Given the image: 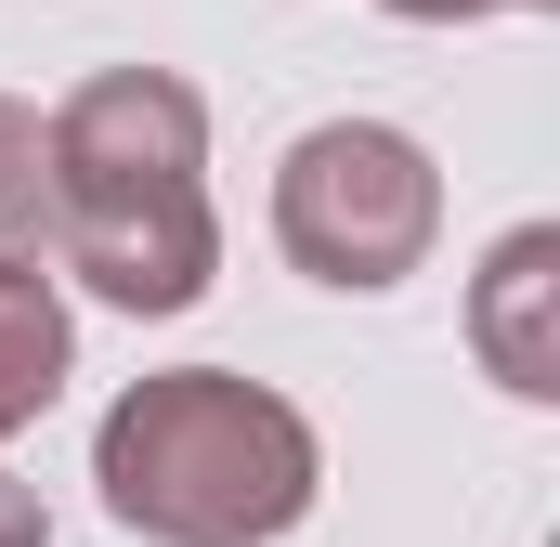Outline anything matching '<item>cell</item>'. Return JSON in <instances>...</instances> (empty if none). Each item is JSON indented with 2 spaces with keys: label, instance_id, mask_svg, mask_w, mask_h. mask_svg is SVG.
Wrapping results in <instances>:
<instances>
[{
  "label": "cell",
  "instance_id": "1",
  "mask_svg": "<svg viewBox=\"0 0 560 547\" xmlns=\"http://www.w3.org/2000/svg\"><path fill=\"white\" fill-rule=\"evenodd\" d=\"M52 261L105 313H196L222 274L209 222V105L170 66H105L52 118Z\"/></svg>",
  "mask_w": 560,
  "mask_h": 547
},
{
  "label": "cell",
  "instance_id": "2",
  "mask_svg": "<svg viewBox=\"0 0 560 547\" xmlns=\"http://www.w3.org/2000/svg\"><path fill=\"white\" fill-rule=\"evenodd\" d=\"M92 482H105V522L156 547H275L326 496V443L248 365H170L105 405Z\"/></svg>",
  "mask_w": 560,
  "mask_h": 547
},
{
  "label": "cell",
  "instance_id": "3",
  "mask_svg": "<svg viewBox=\"0 0 560 547\" xmlns=\"http://www.w3.org/2000/svg\"><path fill=\"white\" fill-rule=\"evenodd\" d=\"M430 235H443V170H430L418 131H392V118H313L275 156V248L313 287L378 300V287H405L430 261Z\"/></svg>",
  "mask_w": 560,
  "mask_h": 547
},
{
  "label": "cell",
  "instance_id": "4",
  "mask_svg": "<svg viewBox=\"0 0 560 547\" xmlns=\"http://www.w3.org/2000/svg\"><path fill=\"white\" fill-rule=\"evenodd\" d=\"M469 352L495 392L560 405V222H509L469 274Z\"/></svg>",
  "mask_w": 560,
  "mask_h": 547
},
{
  "label": "cell",
  "instance_id": "5",
  "mask_svg": "<svg viewBox=\"0 0 560 547\" xmlns=\"http://www.w3.org/2000/svg\"><path fill=\"white\" fill-rule=\"evenodd\" d=\"M66 352H79V326H66V287L39 261H0V443L26 430V417L66 392Z\"/></svg>",
  "mask_w": 560,
  "mask_h": 547
},
{
  "label": "cell",
  "instance_id": "6",
  "mask_svg": "<svg viewBox=\"0 0 560 547\" xmlns=\"http://www.w3.org/2000/svg\"><path fill=\"white\" fill-rule=\"evenodd\" d=\"M52 248V143H39V105L0 92V261H39Z\"/></svg>",
  "mask_w": 560,
  "mask_h": 547
},
{
  "label": "cell",
  "instance_id": "7",
  "mask_svg": "<svg viewBox=\"0 0 560 547\" xmlns=\"http://www.w3.org/2000/svg\"><path fill=\"white\" fill-rule=\"evenodd\" d=\"M0 547H52V509H39V482H13V469H0Z\"/></svg>",
  "mask_w": 560,
  "mask_h": 547
},
{
  "label": "cell",
  "instance_id": "8",
  "mask_svg": "<svg viewBox=\"0 0 560 547\" xmlns=\"http://www.w3.org/2000/svg\"><path fill=\"white\" fill-rule=\"evenodd\" d=\"M405 26H482V13H548V0H392Z\"/></svg>",
  "mask_w": 560,
  "mask_h": 547
}]
</instances>
